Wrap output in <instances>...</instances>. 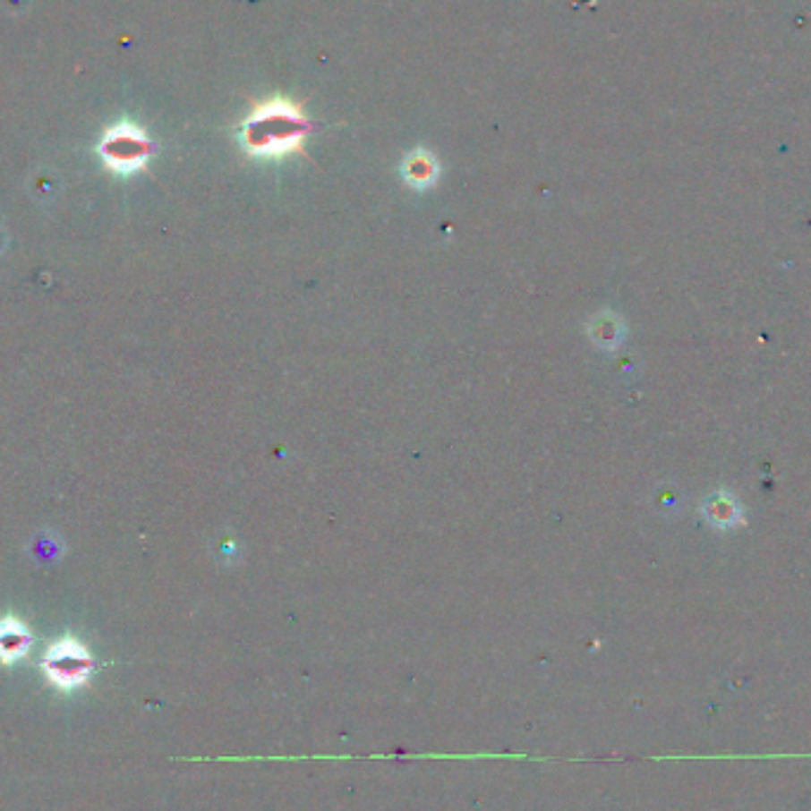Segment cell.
Returning <instances> with one entry per match:
<instances>
[{"instance_id": "cell-1", "label": "cell", "mask_w": 811, "mask_h": 811, "mask_svg": "<svg viewBox=\"0 0 811 811\" xmlns=\"http://www.w3.org/2000/svg\"><path fill=\"white\" fill-rule=\"evenodd\" d=\"M312 131L313 122L306 116L304 102L276 95L252 105L237 135L250 157L280 159L287 155H306L304 142Z\"/></svg>"}, {"instance_id": "cell-2", "label": "cell", "mask_w": 811, "mask_h": 811, "mask_svg": "<svg viewBox=\"0 0 811 811\" xmlns=\"http://www.w3.org/2000/svg\"><path fill=\"white\" fill-rule=\"evenodd\" d=\"M95 670L90 650L72 636L53 643L43 655V671L47 681L60 690H76L86 686Z\"/></svg>"}, {"instance_id": "cell-3", "label": "cell", "mask_w": 811, "mask_h": 811, "mask_svg": "<svg viewBox=\"0 0 811 811\" xmlns=\"http://www.w3.org/2000/svg\"><path fill=\"white\" fill-rule=\"evenodd\" d=\"M152 142L145 131L133 124H119L105 133L100 142V157L105 166L115 174H135L148 164Z\"/></svg>"}, {"instance_id": "cell-4", "label": "cell", "mask_w": 811, "mask_h": 811, "mask_svg": "<svg viewBox=\"0 0 811 811\" xmlns=\"http://www.w3.org/2000/svg\"><path fill=\"white\" fill-rule=\"evenodd\" d=\"M31 648V634L17 617L0 619V662L13 664L27 655Z\"/></svg>"}, {"instance_id": "cell-5", "label": "cell", "mask_w": 811, "mask_h": 811, "mask_svg": "<svg viewBox=\"0 0 811 811\" xmlns=\"http://www.w3.org/2000/svg\"><path fill=\"white\" fill-rule=\"evenodd\" d=\"M440 176V164L434 159L432 152L427 149H415L406 157L404 162V178L413 188H430Z\"/></svg>"}, {"instance_id": "cell-6", "label": "cell", "mask_w": 811, "mask_h": 811, "mask_svg": "<svg viewBox=\"0 0 811 811\" xmlns=\"http://www.w3.org/2000/svg\"><path fill=\"white\" fill-rule=\"evenodd\" d=\"M704 515H707V520L712 525H717V527H730V525H736L740 513H738V503L736 499H730V496L717 494L707 499L704 503Z\"/></svg>"}, {"instance_id": "cell-7", "label": "cell", "mask_w": 811, "mask_h": 811, "mask_svg": "<svg viewBox=\"0 0 811 811\" xmlns=\"http://www.w3.org/2000/svg\"><path fill=\"white\" fill-rule=\"evenodd\" d=\"M591 335H593V339L598 342V345L617 346L619 345V339H622L624 332H622V325H619V320H617L615 316L605 313V316L595 318V325H593V330H591Z\"/></svg>"}]
</instances>
